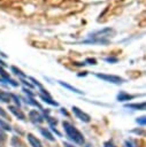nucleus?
Masks as SVG:
<instances>
[{"label": "nucleus", "instance_id": "obj_1", "mask_svg": "<svg viewBox=\"0 0 146 147\" xmlns=\"http://www.w3.org/2000/svg\"><path fill=\"white\" fill-rule=\"evenodd\" d=\"M115 34V31L114 29H110V28H105L100 31H97V32H93L86 40H84V42H87V44H107L109 38L113 37Z\"/></svg>", "mask_w": 146, "mask_h": 147}, {"label": "nucleus", "instance_id": "obj_2", "mask_svg": "<svg viewBox=\"0 0 146 147\" xmlns=\"http://www.w3.org/2000/svg\"><path fill=\"white\" fill-rule=\"evenodd\" d=\"M62 125H63V129H64V131H66V133H67V136L69 137L70 140H72L74 142H76L78 145H83L84 144V137H83V134L71 123L63 122Z\"/></svg>", "mask_w": 146, "mask_h": 147}, {"label": "nucleus", "instance_id": "obj_3", "mask_svg": "<svg viewBox=\"0 0 146 147\" xmlns=\"http://www.w3.org/2000/svg\"><path fill=\"white\" fill-rule=\"evenodd\" d=\"M95 76L105 82L108 83H113V84H122L124 83V79L120 76H115V75H107V74H95Z\"/></svg>", "mask_w": 146, "mask_h": 147}, {"label": "nucleus", "instance_id": "obj_4", "mask_svg": "<svg viewBox=\"0 0 146 147\" xmlns=\"http://www.w3.org/2000/svg\"><path fill=\"white\" fill-rule=\"evenodd\" d=\"M71 110H72V113L80 119V121H83V122H90V119H91V117L86 114V113H84L82 109H79L78 107H76V106H72V108H71Z\"/></svg>", "mask_w": 146, "mask_h": 147}, {"label": "nucleus", "instance_id": "obj_5", "mask_svg": "<svg viewBox=\"0 0 146 147\" xmlns=\"http://www.w3.org/2000/svg\"><path fill=\"white\" fill-rule=\"evenodd\" d=\"M29 116H30V118H31V121H32L33 123H41V122L44 121L43 116H41L37 110H31V111L29 113Z\"/></svg>", "mask_w": 146, "mask_h": 147}, {"label": "nucleus", "instance_id": "obj_6", "mask_svg": "<svg viewBox=\"0 0 146 147\" xmlns=\"http://www.w3.org/2000/svg\"><path fill=\"white\" fill-rule=\"evenodd\" d=\"M125 108L133 109V110H146V102H141V103H128V105H125Z\"/></svg>", "mask_w": 146, "mask_h": 147}, {"label": "nucleus", "instance_id": "obj_7", "mask_svg": "<svg viewBox=\"0 0 146 147\" xmlns=\"http://www.w3.org/2000/svg\"><path fill=\"white\" fill-rule=\"evenodd\" d=\"M133 98H136V95L133 94H129V93H125V92H120L117 94V101H128V100H132Z\"/></svg>", "mask_w": 146, "mask_h": 147}, {"label": "nucleus", "instance_id": "obj_8", "mask_svg": "<svg viewBox=\"0 0 146 147\" xmlns=\"http://www.w3.org/2000/svg\"><path fill=\"white\" fill-rule=\"evenodd\" d=\"M28 140H29V142H30V145L32 147H43L41 146V142L39 141V139H37V137H34L31 133L28 134Z\"/></svg>", "mask_w": 146, "mask_h": 147}, {"label": "nucleus", "instance_id": "obj_9", "mask_svg": "<svg viewBox=\"0 0 146 147\" xmlns=\"http://www.w3.org/2000/svg\"><path fill=\"white\" fill-rule=\"evenodd\" d=\"M9 110L16 116V117H18L20 119H25V115L20 110V109H17V108H15V107H13V106H10L9 107Z\"/></svg>", "mask_w": 146, "mask_h": 147}, {"label": "nucleus", "instance_id": "obj_10", "mask_svg": "<svg viewBox=\"0 0 146 147\" xmlns=\"http://www.w3.org/2000/svg\"><path fill=\"white\" fill-rule=\"evenodd\" d=\"M0 100L3 101V102H9L11 100V95L2 90H0Z\"/></svg>", "mask_w": 146, "mask_h": 147}, {"label": "nucleus", "instance_id": "obj_11", "mask_svg": "<svg viewBox=\"0 0 146 147\" xmlns=\"http://www.w3.org/2000/svg\"><path fill=\"white\" fill-rule=\"evenodd\" d=\"M39 131H40V133H41L46 139H48V140H51V141H54V137L52 136V133H51L48 130H46V129H43V127H41Z\"/></svg>", "mask_w": 146, "mask_h": 147}, {"label": "nucleus", "instance_id": "obj_12", "mask_svg": "<svg viewBox=\"0 0 146 147\" xmlns=\"http://www.w3.org/2000/svg\"><path fill=\"white\" fill-rule=\"evenodd\" d=\"M59 84H60V85H62L63 87H66V88L70 90L71 92H75V93H79V94H82V91L77 90L76 87H74V86H71V85H69V84H67V83H63V82H59Z\"/></svg>", "mask_w": 146, "mask_h": 147}, {"label": "nucleus", "instance_id": "obj_13", "mask_svg": "<svg viewBox=\"0 0 146 147\" xmlns=\"http://www.w3.org/2000/svg\"><path fill=\"white\" fill-rule=\"evenodd\" d=\"M40 98L43 99V101H45V102H47V103H49V105H52V106H57V102H56V101H53L49 95L40 94Z\"/></svg>", "mask_w": 146, "mask_h": 147}, {"label": "nucleus", "instance_id": "obj_14", "mask_svg": "<svg viewBox=\"0 0 146 147\" xmlns=\"http://www.w3.org/2000/svg\"><path fill=\"white\" fill-rule=\"evenodd\" d=\"M136 123H138L139 125H146V116H140V117H137Z\"/></svg>", "mask_w": 146, "mask_h": 147}, {"label": "nucleus", "instance_id": "obj_15", "mask_svg": "<svg viewBox=\"0 0 146 147\" xmlns=\"http://www.w3.org/2000/svg\"><path fill=\"white\" fill-rule=\"evenodd\" d=\"M11 70L14 71V74H16V75H20L21 77H26V76H25V75H24V74H23V72H22L20 69H17L16 67H11Z\"/></svg>", "mask_w": 146, "mask_h": 147}, {"label": "nucleus", "instance_id": "obj_16", "mask_svg": "<svg viewBox=\"0 0 146 147\" xmlns=\"http://www.w3.org/2000/svg\"><path fill=\"white\" fill-rule=\"evenodd\" d=\"M0 126H1L2 129H5V130H10V129H11L8 123H6V122H3V121H1V119H0Z\"/></svg>", "mask_w": 146, "mask_h": 147}, {"label": "nucleus", "instance_id": "obj_17", "mask_svg": "<svg viewBox=\"0 0 146 147\" xmlns=\"http://www.w3.org/2000/svg\"><path fill=\"white\" fill-rule=\"evenodd\" d=\"M105 61L110 62V63H112V62H117V57H110V56H109V57H106Z\"/></svg>", "mask_w": 146, "mask_h": 147}, {"label": "nucleus", "instance_id": "obj_18", "mask_svg": "<svg viewBox=\"0 0 146 147\" xmlns=\"http://www.w3.org/2000/svg\"><path fill=\"white\" fill-rule=\"evenodd\" d=\"M10 95H11V99H14V100H15L16 105H18V106H20V105H21V102H20V99H18V98H17L15 94H10Z\"/></svg>", "mask_w": 146, "mask_h": 147}, {"label": "nucleus", "instance_id": "obj_19", "mask_svg": "<svg viewBox=\"0 0 146 147\" xmlns=\"http://www.w3.org/2000/svg\"><path fill=\"white\" fill-rule=\"evenodd\" d=\"M0 116H2V117H5V118H8V115L6 114V111L0 107Z\"/></svg>", "mask_w": 146, "mask_h": 147}, {"label": "nucleus", "instance_id": "obj_20", "mask_svg": "<svg viewBox=\"0 0 146 147\" xmlns=\"http://www.w3.org/2000/svg\"><path fill=\"white\" fill-rule=\"evenodd\" d=\"M125 145H126V147H136L135 144H133L132 141H130V140H126V141H125Z\"/></svg>", "mask_w": 146, "mask_h": 147}, {"label": "nucleus", "instance_id": "obj_21", "mask_svg": "<svg viewBox=\"0 0 146 147\" xmlns=\"http://www.w3.org/2000/svg\"><path fill=\"white\" fill-rule=\"evenodd\" d=\"M86 62H91L90 64H97V61H95L94 59H87V60H86Z\"/></svg>", "mask_w": 146, "mask_h": 147}, {"label": "nucleus", "instance_id": "obj_22", "mask_svg": "<svg viewBox=\"0 0 146 147\" xmlns=\"http://www.w3.org/2000/svg\"><path fill=\"white\" fill-rule=\"evenodd\" d=\"M0 138H2V139H5V138H6V134H5V132H3L1 129H0Z\"/></svg>", "mask_w": 146, "mask_h": 147}, {"label": "nucleus", "instance_id": "obj_23", "mask_svg": "<svg viewBox=\"0 0 146 147\" xmlns=\"http://www.w3.org/2000/svg\"><path fill=\"white\" fill-rule=\"evenodd\" d=\"M106 147H115L112 142H106Z\"/></svg>", "mask_w": 146, "mask_h": 147}, {"label": "nucleus", "instance_id": "obj_24", "mask_svg": "<svg viewBox=\"0 0 146 147\" xmlns=\"http://www.w3.org/2000/svg\"><path fill=\"white\" fill-rule=\"evenodd\" d=\"M63 146H64V147H75V146H72V145H70V144H67V142H64Z\"/></svg>", "mask_w": 146, "mask_h": 147}, {"label": "nucleus", "instance_id": "obj_25", "mask_svg": "<svg viewBox=\"0 0 146 147\" xmlns=\"http://www.w3.org/2000/svg\"><path fill=\"white\" fill-rule=\"evenodd\" d=\"M0 65H2V67H5V65H6V64H5V63H3V61H1V60H0Z\"/></svg>", "mask_w": 146, "mask_h": 147}, {"label": "nucleus", "instance_id": "obj_26", "mask_svg": "<svg viewBox=\"0 0 146 147\" xmlns=\"http://www.w3.org/2000/svg\"><path fill=\"white\" fill-rule=\"evenodd\" d=\"M84 147H92V146H91V145H85Z\"/></svg>", "mask_w": 146, "mask_h": 147}, {"label": "nucleus", "instance_id": "obj_27", "mask_svg": "<svg viewBox=\"0 0 146 147\" xmlns=\"http://www.w3.org/2000/svg\"><path fill=\"white\" fill-rule=\"evenodd\" d=\"M0 82H3V80H2V79H0Z\"/></svg>", "mask_w": 146, "mask_h": 147}]
</instances>
